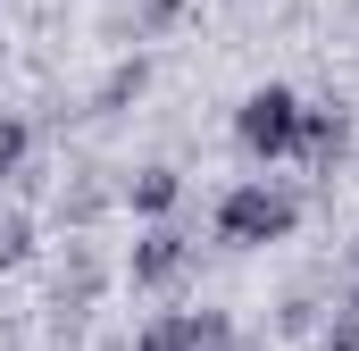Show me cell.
<instances>
[{
	"label": "cell",
	"instance_id": "6da1fadb",
	"mask_svg": "<svg viewBox=\"0 0 359 351\" xmlns=\"http://www.w3.org/2000/svg\"><path fill=\"white\" fill-rule=\"evenodd\" d=\"M301 234V192L276 184V176H243L217 192V243L226 251H268V243H292Z\"/></svg>",
	"mask_w": 359,
	"mask_h": 351
},
{
	"label": "cell",
	"instance_id": "7a4b0ae2",
	"mask_svg": "<svg viewBox=\"0 0 359 351\" xmlns=\"http://www.w3.org/2000/svg\"><path fill=\"white\" fill-rule=\"evenodd\" d=\"M234 143H243L259 168L292 159V143H301V92H292V84H259V92H243V109H234Z\"/></svg>",
	"mask_w": 359,
	"mask_h": 351
},
{
	"label": "cell",
	"instance_id": "3957f363",
	"mask_svg": "<svg viewBox=\"0 0 359 351\" xmlns=\"http://www.w3.org/2000/svg\"><path fill=\"white\" fill-rule=\"evenodd\" d=\"M184 276H192V234H184L176 218H151L134 234V251H126V284L134 293H176Z\"/></svg>",
	"mask_w": 359,
	"mask_h": 351
},
{
	"label": "cell",
	"instance_id": "277c9868",
	"mask_svg": "<svg viewBox=\"0 0 359 351\" xmlns=\"http://www.w3.org/2000/svg\"><path fill=\"white\" fill-rule=\"evenodd\" d=\"M292 159H309V176H334L351 159V109L343 100H301V143Z\"/></svg>",
	"mask_w": 359,
	"mask_h": 351
},
{
	"label": "cell",
	"instance_id": "5b68a950",
	"mask_svg": "<svg viewBox=\"0 0 359 351\" xmlns=\"http://www.w3.org/2000/svg\"><path fill=\"white\" fill-rule=\"evenodd\" d=\"M217 335H234V310H168L134 335V351H209Z\"/></svg>",
	"mask_w": 359,
	"mask_h": 351
},
{
	"label": "cell",
	"instance_id": "8992f818",
	"mask_svg": "<svg viewBox=\"0 0 359 351\" xmlns=\"http://www.w3.org/2000/svg\"><path fill=\"white\" fill-rule=\"evenodd\" d=\"M117 201L151 226V218H176V201H184V176L168 168V159H151V168H134L126 184H117Z\"/></svg>",
	"mask_w": 359,
	"mask_h": 351
},
{
	"label": "cell",
	"instance_id": "52a82bcc",
	"mask_svg": "<svg viewBox=\"0 0 359 351\" xmlns=\"http://www.w3.org/2000/svg\"><path fill=\"white\" fill-rule=\"evenodd\" d=\"M142 92H151V59L134 51V59H117V67H109V76L92 84V117H126V109H134Z\"/></svg>",
	"mask_w": 359,
	"mask_h": 351
},
{
	"label": "cell",
	"instance_id": "ba28073f",
	"mask_svg": "<svg viewBox=\"0 0 359 351\" xmlns=\"http://www.w3.org/2000/svg\"><path fill=\"white\" fill-rule=\"evenodd\" d=\"M117 192L100 184V176H76V184H59V226H76V234H92V218L109 209Z\"/></svg>",
	"mask_w": 359,
	"mask_h": 351
},
{
	"label": "cell",
	"instance_id": "9c48e42d",
	"mask_svg": "<svg viewBox=\"0 0 359 351\" xmlns=\"http://www.w3.org/2000/svg\"><path fill=\"white\" fill-rule=\"evenodd\" d=\"M25 168H34V117L0 109V184H17Z\"/></svg>",
	"mask_w": 359,
	"mask_h": 351
},
{
	"label": "cell",
	"instance_id": "30bf717a",
	"mask_svg": "<svg viewBox=\"0 0 359 351\" xmlns=\"http://www.w3.org/2000/svg\"><path fill=\"white\" fill-rule=\"evenodd\" d=\"M318 351H359V276H351V293L326 310V326H318Z\"/></svg>",
	"mask_w": 359,
	"mask_h": 351
},
{
	"label": "cell",
	"instance_id": "8fae6325",
	"mask_svg": "<svg viewBox=\"0 0 359 351\" xmlns=\"http://www.w3.org/2000/svg\"><path fill=\"white\" fill-rule=\"evenodd\" d=\"M326 326V301L301 284V293H284V310H276V335H318Z\"/></svg>",
	"mask_w": 359,
	"mask_h": 351
},
{
	"label": "cell",
	"instance_id": "7c38bea8",
	"mask_svg": "<svg viewBox=\"0 0 359 351\" xmlns=\"http://www.w3.org/2000/svg\"><path fill=\"white\" fill-rule=\"evenodd\" d=\"M25 260H34V218L25 209H0V276L25 267Z\"/></svg>",
	"mask_w": 359,
	"mask_h": 351
},
{
	"label": "cell",
	"instance_id": "4fadbf2b",
	"mask_svg": "<svg viewBox=\"0 0 359 351\" xmlns=\"http://www.w3.org/2000/svg\"><path fill=\"white\" fill-rule=\"evenodd\" d=\"M184 25V0H134V42H159Z\"/></svg>",
	"mask_w": 359,
	"mask_h": 351
},
{
	"label": "cell",
	"instance_id": "5bb4252c",
	"mask_svg": "<svg viewBox=\"0 0 359 351\" xmlns=\"http://www.w3.org/2000/svg\"><path fill=\"white\" fill-rule=\"evenodd\" d=\"M351 276H359V243H351Z\"/></svg>",
	"mask_w": 359,
	"mask_h": 351
}]
</instances>
